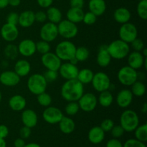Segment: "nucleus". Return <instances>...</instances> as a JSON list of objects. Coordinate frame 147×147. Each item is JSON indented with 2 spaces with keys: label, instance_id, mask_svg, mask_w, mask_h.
Listing matches in <instances>:
<instances>
[{
  "label": "nucleus",
  "instance_id": "nucleus-1",
  "mask_svg": "<svg viewBox=\"0 0 147 147\" xmlns=\"http://www.w3.org/2000/svg\"><path fill=\"white\" fill-rule=\"evenodd\" d=\"M83 93L84 85L77 79L66 80L60 89L61 96L67 102L78 101Z\"/></svg>",
  "mask_w": 147,
  "mask_h": 147
},
{
  "label": "nucleus",
  "instance_id": "nucleus-2",
  "mask_svg": "<svg viewBox=\"0 0 147 147\" xmlns=\"http://www.w3.org/2000/svg\"><path fill=\"white\" fill-rule=\"evenodd\" d=\"M107 50L111 58L122 60L128 56L130 53V46L123 40H116L107 45Z\"/></svg>",
  "mask_w": 147,
  "mask_h": 147
},
{
  "label": "nucleus",
  "instance_id": "nucleus-3",
  "mask_svg": "<svg viewBox=\"0 0 147 147\" xmlns=\"http://www.w3.org/2000/svg\"><path fill=\"white\" fill-rule=\"evenodd\" d=\"M120 125L124 131L133 132L139 125V117L133 110L127 109L121 113L120 117Z\"/></svg>",
  "mask_w": 147,
  "mask_h": 147
},
{
  "label": "nucleus",
  "instance_id": "nucleus-4",
  "mask_svg": "<svg viewBox=\"0 0 147 147\" xmlns=\"http://www.w3.org/2000/svg\"><path fill=\"white\" fill-rule=\"evenodd\" d=\"M76 46L70 40H63L57 45L55 54L62 61H70L75 57Z\"/></svg>",
  "mask_w": 147,
  "mask_h": 147
},
{
  "label": "nucleus",
  "instance_id": "nucleus-5",
  "mask_svg": "<svg viewBox=\"0 0 147 147\" xmlns=\"http://www.w3.org/2000/svg\"><path fill=\"white\" fill-rule=\"evenodd\" d=\"M47 83L43 75L34 73L29 77L27 86L30 93L37 96L40 93L45 92Z\"/></svg>",
  "mask_w": 147,
  "mask_h": 147
},
{
  "label": "nucleus",
  "instance_id": "nucleus-6",
  "mask_svg": "<svg viewBox=\"0 0 147 147\" xmlns=\"http://www.w3.org/2000/svg\"><path fill=\"white\" fill-rule=\"evenodd\" d=\"M117 78L121 84L125 86H131L138 80V73L130 66H123L118 72Z\"/></svg>",
  "mask_w": 147,
  "mask_h": 147
},
{
  "label": "nucleus",
  "instance_id": "nucleus-7",
  "mask_svg": "<svg viewBox=\"0 0 147 147\" xmlns=\"http://www.w3.org/2000/svg\"><path fill=\"white\" fill-rule=\"evenodd\" d=\"M57 25L59 35L67 40L74 38L78 33V28L76 24L69 21L67 19L61 20Z\"/></svg>",
  "mask_w": 147,
  "mask_h": 147
},
{
  "label": "nucleus",
  "instance_id": "nucleus-8",
  "mask_svg": "<svg viewBox=\"0 0 147 147\" xmlns=\"http://www.w3.org/2000/svg\"><path fill=\"white\" fill-rule=\"evenodd\" d=\"M91 83L93 88L98 93L110 90L111 85L109 76L103 72L94 73Z\"/></svg>",
  "mask_w": 147,
  "mask_h": 147
},
{
  "label": "nucleus",
  "instance_id": "nucleus-9",
  "mask_svg": "<svg viewBox=\"0 0 147 147\" xmlns=\"http://www.w3.org/2000/svg\"><path fill=\"white\" fill-rule=\"evenodd\" d=\"M119 35L120 40L129 44L138 37V30L136 25L129 22L121 24L119 30Z\"/></svg>",
  "mask_w": 147,
  "mask_h": 147
},
{
  "label": "nucleus",
  "instance_id": "nucleus-10",
  "mask_svg": "<svg viewBox=\"0 0 147 147\" xmlns=\"http://www.w3.org/2000/svg\"><path fill=\"white\" fill-rule=\"evenodd\" d=\"M77 102L80 109L85 112L93 111L98 105L97 98L92 93H83Z\"/></svg>",
  "mask_w": 147,
  "mask_h": 147
},
{
  "label": "nucleus",
  "instance_id": "nucleus-11",
  "mask_svg": "<svg viewBox=\"0 0 147 147\" xmlns=\"http://www.w3.org/2000/svg\"><path fill=\"white\" fill-rule=\"evenodd\" d=\"M57 25L52 22H47L42 25L40 31V36L42 40L51 42L58 36Z\"/></svg>",
  "mask_w": 147,
  "mask_h": 147
},
{
  "label": "nucleus",
  "instance_id": "nucleus-12",
  "mask_svg": "<svg viewBox=\"0 0 147 147\" xmlns=\"http://www.w3.org/2000/svg\"><path fill=\"white\" fill-rule=\"evenodd\" d=\"M41 63L47 70L58 71L62 64V60L56 55L55 53L49 52L42 55Z\"/></svg>",
  "mask_w": 147,
  "mask_h": 147
},
{
  "label": "nucleus",
  "instance_id": "nucleus-13",
  "mask_svg": "<svg viewBox=\"0 0 147 147\" xmlns=\"http://www.w3.org/2000/svg\"><path fill=\"white\" fill-rule=\"evenodd\" d=\"M63 117V113L61 110L55 106H48L42 113L43 119L50 124L58 123Z\"/></svg>",
  "mask_w": 147,
  "mask_h": 147
},
{
  "label": "nucleus",
  "instance_id": "nucleus-14",
  "mask_svg": "<svg viewBox=\"0 0 147 147\" xmlns=\"http://www.w3.org/2000/svg\"><path fill=\"white\" fill-rule=\"evenodd\" d=\"M78 71L77 65L73 64L70 62H66L61 64L58 70V74H60V76L65 80H73L77 78Z\"/></svg>",
  "mask_w": 147,
  "mask_h": 147
},
{
  "label": "nucleus",
  "instance_id": "nucleus-15",
  "mask_svg": "<svg viewBox=\"0 0 147 147\" xmlns=\"http://www.w3.org/2000/svg\"><path fill=\"white\" fill-rule=\"evenodd\" d=\"M1 37L5 41L11 42L15 41L19 36V30L17 25L5 23L3 24L0 30Z\"/></svg>",
  "mask_w": 147,
  "mask_h": 147
},
{
  "label": "nucleus",
  "instance_id": "nucleus-16",
  "mask_svg": "<svg viewBox=\"0 0 147 147\" xmlns=\"http://www.w3.org/2000/svg\"><path fill=\"white\" fill-rule=\"evenodd\" d=\"M18 53L24 57H31L36 53V42L30 39H24L17 46Z\"/></svg>",
  "mask_w": 147,
  "mask_h": 147
},
{
  "label": "nucleus",
  "instance_id": "nucleus-17",
  "mask_svg": "<svg viewBox=\"0 0 147 147\" xmlns=\"http://www.w3.org/2000/svg\"><path fill=\"white\" fill-rule=\"evenodd\" d=\"M20 78L14 70H6L0 74V83L7 87H14L18 85Z\"/></svg>",
  "mask_w": 147,
  "mask_h": 147
},
{
  "label": "nucleus",
  "instance_id": "nucleus-18",
  "mask_svg": "<svg viewBox=\"0 0 147 147\" xmlns=\"http://www.w3.org/2000/svg\"><path fill=\"white\" fill-rule=\"evenodd\" d=\"M134 96L129 89H122L118 93L116 101L118 106L121 109H126L131 104Z\"/></svg>",
  "mask_w": 147,
  "mask_h": 147
},
{
  "label": "nucleus",
  "instance_id": "nucleus-19",
  "mask_svg": "<svg viewBox=\"0 0 147 147\" xmlns=\"http://www.w3.org/2000/svg\"><path fill=\"white\" fill-rule=\"evenodd\" d=\"M21 119L24 126L29 128H34L38 122L37 114L32 109H24L22 113Z\"/></svg>",
  "mask_w": 147,
  "mask_h": 147
},
{
  "label": "nucleus",
  "instance_id": "nucleus-20",
  "mask_svg": "<svg viewBox=\"0 0 147 147\" xmlns=\"http://www.w3.org/2000/svg\"><path fill=\"white\" fill-rule=\"evenodd\" d=\"M128 65L137 70L143 67L144 62L146 57H144L141 52L133 51L128 55Z\"/></svg>",
  "mask_w": 147,
  "mask_h": 147
},
{
  "label": "nucleus",
  "instance_id": "nucleus-21",
  "mask_svg": "<svg viewBox=\"0 0 147 147\" xmlns=\"http://www.w3.org/2000/svg\"><path fill=\"white\" fill-rule=\"evenodd\" d=\"M111 59V57L107 50V45H103L100 46L99 47L97 57H96V61H97L98 65L101 67H108L110 65Z\"/></svg>",
  "mask_w": 147,
  "mask_h": 147
},
{
  "label": "nucleus",
  "instance_id": "nucleus-22",
  "mask_svg": "<svg viewBox=\"0 0 147 147\" xmlns=\"http://www.w3.org/2000/svg\"><path fill=\"white\" fill-rule=\"evenodd\" d=\"M9 106L12 111H21L25 109L27 106V100L21 95H14L9 100Z\"/></svg>",
  "mask_w": 147,
  "mask_h": 147
},
{
  "label": "nucleus",
  "instance_id": "nucleus-23",
  "mask_svg": "<svg viewBox=\"0 0 147 147\" xmlns=\"http://www.w3.org/2000/svg\"><path fill=\"white\" fill-rule=\"evenodd\" d=\"M35 22L34 12L31 10H26L19 14L18 24L23 28H28Z\"/></svg>",
  "mask_w": 147,
  "mask_h": 147
},
{
  "label": "nucleus",
  "instance_id": "nucleus-24",
  "mask_svg": "<svg viewBox=\"0 0 147 147\" xmlns=\"http://www.w3.org/2000/svg\"><path fill=\"white\" fill-rule=\"evenodd\" d=\"M88 139L90 143L93 144H98L104 140L105 132L100 126H94L88 131Z\"/></svg>",
  "mask_w": 147,
  "mask_h": 147
},
{
  "label": "nucleus",
  "instance_id": "nucleus-25",
  "mask_svg": "<svg viewBox=\"0 0 147 147\" xmlns=\"http://www.w3.org/2000/svg\"><path fill=\"white\" fill-rule=\"evenodd\" d=\"M89 11L97 17L101 16L106 10V3L105 0H90L88 2Z\"/></svg>",
  "mask_w": 147,
  "mask_h": 147
},
{
  "label": "nucleus",
  "instance_id": "nucleus-26",
  "mask_svg": "<svg viewBox=\"0 0 147 147\" xmlns=\"http://www.w3.org/2000/svg\"><path fill=\"white\" fill-rule=\"evenodd\" d=\"M131 14L127 8L119 7L115 10L113 13V18L117 23L121 24H125L130 21Z\"/></svg>",
  "mask_w": 147,
  "mask_h": 147
},
{
  "label": "nucleus",
  "instance_id": "nucleus-27",
  "mask_svg": "<svg viewBox=\"0 0 147 147\" xmlns=\"http://www.w3.org/2000/svg\"><path fill=\"white\" fill-rule=\"evenodd\" d=\"M14 69V71L20 78L25 77L31 71V65L27 60L21 59L16 62Z\"/></svg>",
  "mask_w": 147,
  "mask_h": 147
},
{
  "label": "nucleus",
  "instance_id": "nucleus-28",
  "mask_svg": "<svg viewBox=\"0 0 147 147\" xmlns=\"http://www.w3.org/2000/svg\"><path fill=\"white\" fill-rule=\"evenodd\" d=\"M58 125L60 131L65 134H70L73 133L76 129V123L71 118L67 117V116H63V117L58 123Z\"/></svg>",
  "mask_w": 147,
  "mask_h": 147
},
{
  "label": "nucleus",
  "instance_id": "nucleus-29",
  "mask_svg": "<svg viewBox=\"0 0 147 147\" xmlns=\"http://www.w3.org/2000/svg\"><path fill=\"white\" fill-rule=\"evenodd\" d=\"M84 14L83 9L70 7L66 13V17L67 20L77 24L83 22Z\"/></svg>",
  "mask_w": 147,
  "mask_h": 147
},
{
  "label": "nucleus",
  "instance_id": "nucleus-30",
  "mask_svg": "<svg viewBox=\"0 0 147 147\" xmlns=\"http://www.w3.org/2000/svg\"><path fill=\"white\" fill-rule=\"evenodd\" d=\"M46 14H47V19L49 20V22L56 24H58L63 18V14L60 9L55 7H52V6L47 8Z\"/></svg>",
  "mask_w": 147,
  "mask_h": 147
},
{
  "label": "nucleus",
  "instance_id": "nucleus-31",
  "mask_svg": "<svg viewBox=\"0 0 147 147\" xmlns=\"http://www.w3.org/2000/svg\"><path fill=\"white\" fill-rule=\"evenodd\" d=\"M97 99L98 103H99L102 107L104 108L109 107L113 101V95L109 90L100 92Z\"/></svg>",
  "mask_w": 147,
  "mask_h": 147
},
{
  "label": "nucleus",
  "instance_id": "nucleus-32",
  "mask_svg": "<svg viewBox=\"0 0 147 147\" xmlns=\"http://www.w3.org/2000/svg\"><path fill=\"white\" fill-rule=\"evenodd\" d=\"M93 76H94V73L91 70L88 68H84L79 70L76 79L83 85L88 84L91 83Z\"/></svg>",
  "mask_w": 147,
  "mask_h": 147
},
{
  "label": "nucleus",
  "instance_id": "nucleus-33",
  "mask_svg": "<svg viewBox=\"0 0 147 147\" xmlns=\"http://www.w3.org/2000/svg\"><path fill=\"white\" fill-rule=\"evenodd\" d=\"M131 86V91L133 96H136V97H142V96H143L146 93V86L142 81H138V80H136Z\"/></svg>",
  "mask_w": 147,
  "mask_h": 147
},
{
  "label": "nucleus",
  "instance_id": "nucleus-34",
  "mask_svg": "<svg viewBox=\"0 0 147 147\" xmlns=\"http://www.w3.org/2000/svg\"><path fill=\"white\" fill-rule=\"evenodd\" d=\"M134 135L136 139L140 141V142H145L147 141V124L139 125L134 130Z\"/></svg>",
  "mask_w": 147,
  "mask_h": 147
},
{
  "label": "nucleus",
  "instance_id": "nucleus-35",
  "mask_svg": "<svg viewBox=\"0 0 147 147\" xmlns=\"http://www.w3.org/2000/svg\"><path fill=\"white\" fill-rule=\"evenodd\" d=\"M90 56V52L89 50L86 47H76V53H75V57L77 59L78 62H84Z\"/></svg>",
  "mask_w": 147,
  "mask_h": 147
},
{
  "label": "nucleus",
  "instance_id": "nucleus-36",
  "mask_svg": "<svg viewBox=\"0 0 147 147\" xmlns=\"http://www.w3.org/2000/svg\"><path fill=\"white\" fill-rule=\"evenodd\" d=\"M37 100L40 106L43 107H48L51 105L53 99L51 96L46 92L40 93L37 96Z\"/></svg>",
  "mask_w": 147,
  "mask_h": 147
},
{
  "label": "nucleus",
  "instance_id": "nucleus-37",
  "mask_svg": "<svg viewBox=\"0 0 147 147\" xmlns=\"http://www.w3.org/2000/svg\"><path fill=\"white\" fill-rule=\"evenodd\" d=\"M137 11L138 16L142 20H146L147 19V0H141L139 1L137 4Z\"/></svg>",
  "mask_w": 147,
  "mask_h": 147
},
{
  "label": "nucleus",
  "instance_id": "nucleus-38",
  "mask_svg": "<svg viewBox=\"0 0 147 147\" xmlns=\"http://www.w3.org/2000/svg\"><path fill=\"white\" fill-rule=\"evenodd\" d=\"M80 108H79L78 103L77 101L69 102L65 108V111L68 116H73L78 113Z\"/></svg>",
  "mask_w": 147,
  "mask_h": 147
},
{
  "label": "nucleus",
  "instance_id": "nucleus-39",
  "mask_svg": "<svg viewBox=\"0 0 147 147\" xmlns=\"http://www.w3.org/2000/svg\"><path fill=\"white\" fill-rule=\"evenodd\" d=\"M50 42H48L44 41V40H40L36 43V51L40 53V54L44 55L45 53L50 52Z\"/></svg>",
  "mask_w": 147,
  "mask_h": 147
},
{
  "label": "nucleus",
  "instance_id": "nucleus-40",
  "mask_svg": "<svg viewBox=\"0 0 147 147\" xmlns=\"http://www.w3.org/2000/svg\"><path fill=\"white\" fill-rule=\"evenodd\" d=\"M18 50L17 46L14 45H8L4 50V54L8 58L11 60H14L17 57L18 55Z\"/></svg>",
  "mask_w": 147,
  "mask_h": 147
},
{
  "label": "nucleus",
  "instance_id": "nucleus-41",
  "mask_svg": "<svg viewBox=\"0 0 147 147\" xmlns=\"http://www.w3.org/2000/svg\"><path fill=\"white\" fill-rule=\"evenodd\" d=\"M96 21H97V16L95 15L91 11H89L84 14L83 22H84V24H86V25H92L95 24Z\"/></svg>",
  "mask_w": 147,
  "mask_h": 147
},
{
  "label": "nucleus",
  "instance_id": "nucleus-42",
  "mask_svg": "<svg viewBox=\"0 0 147 147\" xmlns=\"http://www.w3.org/2000/svg\"><path fill=\"white\" fill-rule=\"evenodd\" d=\"M43 76L47 83H52V82L55 81L58 78V71L47 70L43 74Z\"/></svg>",
  "mask_w": 147,
  "mask_h": 147
},
{
  "label": "nucleus",
  "instance_id": "nucleus-43",
  "mask_svg": "<svg viewBox=\"0 0 147 147\" xmlns=\"http://www.w3.org/2000/svg\"><path fill=\"white\" fill-rule=\"evenodd\" d=\"M131 45L133 50L136 52H142V50L144 48V43L143 40L138 37H136L131 42Z\"/></svg>",
  "mask_w": 147,
  "mask_h": 147
},
{
  "label": "nucleus",
  "instance_id": "nucleus-44",
  "mask_svg": "<svg viewBox=\"0 0 147 147\" xmlns=\"http://www.w3.org/2000/svg\"><path fill=\"white\" fill-rule=\"evenodd\" d=\"M123 147H146L144 142H140L136 139H128L124 144H123Z\"/></svg>",
  "mask_w": 147,
  "mask_h": 147
},
{
  "label": "nucleus",
  "instance_id": "nucleus-45",
  "mask_svg": "<svg viewBox=\"0 0 147 147\" xmlns=\"http://www.w3.org/2000/svg\"><path fill=\"white\" fill-rule=\"evenodd\" d=\"M113 126H114V122L113 120H111V119H106L101 122L100 127L106 133V132L111 131Z\"/></svg>",
  "mask_w": 147,
  "mask_h": 147
},
{
  "label": "nucleus",
  "instance_id": "nucleus-46",
  "mask_svg": "<svg viewBox=\"0 0 147 147\" xmlns=\"http://www.w3.org/2000/svg\"><path fill=\"white\" fill-rule=\"evenodd\" d=\"M124 130H123V129L121 125H118V126H115L114 125L111 130V136L115 139H119V138L121 137L123 134H124Z\"/></svg>",
  "mask_w": 147,
  "mask_h": 147
},
{
  "label": "nucleus",
  "instance_id": "nucleus-47",
  "mask_svg": "<svg viewBox=\"0 0 147 147\" xmlns=\"http://www.w3.org/2000/svg\"><path fill=\"white\" fill-rule=\"evenodd\" d=\"M19 22V14L17 12H11L7 15V22L9 24L17 25Z\"/></svg>",
  "mask_w": 147,
  "mask_h": 147
},
{
  "label": "nucleus",
  "instance_id": "nucleus-48",
  "mask_svg": "<svg viewBox=\"0 0 147 147\" xmlns=\"http://www.w3.org/2000/svg\"><path fill=\"white\" fill-rule=\"evenodd\" d=\"M34 19H35V22L40 23H44L47 20L46 12L43 11H37L36 13H34Z\"/></svg>",
  "mask_w": 147,
  "mask_h": 147
},
{
  "label": "nucleus",
  "instance_id": "nucleus-49",
  "mask_svg": "<svg viewBox=\"0 0 147 147\" xmlns=\"http://www.w3.org/2000/svg\"><path fill=\"white\" fill-rule=\"evenodd\" d=\"M32 134L31 128H29L27 126H24L22 128H21L20 130V138L23 139H28Z\"/></svg>",
  "mask_w": 147,
  "mask_h": 147
},
{
  "label": "nucleus",
  "instance_id": "nucleus-50",
  "mask_svg": "<svg viewBox=\"0 0 147 147\" xmlns=\"http://www.w3.org/2000/svg\"><path fill=\"white\" fill-rule=\"evenodd\" d=\"M106 147H123V144L118 139L113 138L108 141Z\"/></svg>",
  "mask_w": 147,
  "mask_h": 147
},
{
  "label": "nucleus",
  "instance_id": "nucleus-51",
  "mask_svg": "<svg viewBox=\"0 0 147 147\" xmlns=\"http://www.w3.org/2000/svg\"><path fill=\"white\" fill-rule=\"evenodd\" d=\"M84 0H70V7H75V8L83 9L84 6Z\"/></svg>",
  "mask_w": 147,
  "mask_h": 147
},
{
  "label": "nucleus",
  "instance_id": "nucleus-52",
  "mask_svg": "<svg viewBox=\"0 0 147 147\" xmlns=\"http://www.w3.org/2000/svg\"><path fill=\"white\" fill-rule=\"evenodd\" d=\"M54 0H37L38 5L42 8L47 9L51 7Z\"/></svg>",
  "mask_w": 147,
  "mask_h": 147
},
{
  "label": "nucleus",
  "instance_id": "nucleus-53",
  "mask_svg": "<svg viewBox=\"0 0 147 147\" xmlns=\"http://www.w3.org/2000/svg\"><path fill=\"white\" fill-rule=\"evenodd\" d=\"M9 129L6 125H0V138L5 139L9 135Z\"/></svg>",
  "mask_w": 147,
  "mask_h": 147
},
{
  "label": "nucleus",
  "instance_id": "nucleus-54",
  "mask_svg": "<svg viewBox=\"0 0 147 147\" xmlns=\"http://www.w3.org/2000/svg\"><path fill=\"white\" fill-rule=\"evenodd\" d=\"M25 144V141H24V139H22V138H18L14 142V147H24Z\"/></svg>",
  "mask_w": 147,
  "mask_h": 147
},
{
  "label": "nucleus",
  "instance_id": "nucleus-55",
  "mask_svg": "<svg viewBox=\"0 0 147 147\" xmlns=\"http://www.w3.org/2000/svg\"><path fill=\"white\" fill-rule=\"evenodd\" d=\"M21 0H9V5L13 7H17L20 5Z\"/></svg>",
  "mask_w": 147,
  "mask_h": 147
},
{
  "label": "nucleus",
  "instance_id": "nucleus-56",
  "mask_svg": "<svg viewBox=\"0 0 147 147\" xmlns=\"http://www.w3.org/2000/svg\"><path fill=\"white\" fill-rule=\"evenodd\" d=\"M9 5V0H0V9H4Z\"/></svg>",
  "mask_w": 147,
  "mask_h": 147
},
{
  "label": "nucleus",
  "instance_id": "nucleus-57",
  "mask_svg": "<svg viewBox=\"0 0 147 147\" xmlns=\"http://www.w3.org/2000/svg\"><path fill=\"white\" fill-rule=\"evenodd\" d=\"M24 147H41L38 144H36V143H29L25 144Z\"/></svg>",
  "mask_w": 147,
  "mask_h": 147
},
{
  "label": "nucleus",
  "instance_id": "nucleus-58",
  "mask_svg": "<svg viewBox=\"0 0 147 147\" xmlns=\"http://www.w3.org/2000/svg\"><path fill=\"white\" fill-rule=\"evenodd\" d=\"M141 111H142V113H144V114H145V113H146V112H147V104H146V102H145V103L143 104V106H142Z\"/></svg>",
  "mask_w": 147,
  "mask_h": 147
},
{
  "label": "nucleus",
  "instance_id": "nucleus-59",
  "mask_svg": "<svg viewBox=\"0 0 147 147\" xmlns=\"http://www.w3.org/2000/svg\"><path fill=\"white\" fill-rule=\"evenodd\" d=\"M0 147H7V143H6L4 139L0 138Z\"/></svg>",
  "mask_w": 147,
  "mask_h": 147
},
{
  "label": "nucleus",
  "instance_id": "nucleus-60",
  "mask_svg": "<svg viewBox=\"0 0 147 147\" xmlns=\"http://www.w3.org/2000/svg\"><path fill=\"white\" fill-rule=\"evenodd\" d=\"M141 53H142V54L143 55L144 57H147V49L146 48H145L144 47V48L142 50V52H141Z\"/></svg>",
  "mask_w": 147,
  "mask_h": 147
},
{
  "label": "nucleus",
  "instance_id": "nucleus-61",
  "mask_svg": "<svg viewBox=\"0 0 147 147\" xmlns=\"http://www.w3.org/2000/svg\"><path fill=\"white\" fill-rule=\"evenodd\" d=\"M1 98H2V95H1V91H0V102L1 101Z\"/></svg>",
  "mask_w": 147,
  "mask_h": 147
},
{
  "label": "nucleus",
  "instance_id": "nucleus-62",
  "mask_svg": "<svg viewBox=\"0 0 147 147\" xmlns=\"http://www.w3.org/2000/svg\"><path fill=\"white\" fill-rule=\"evenodd\" d=\"M56 1H63V0H56Z\"/></svg>",
  "mask_w": 147,
  "mask_h": 147
},
{
  "label": "nucleus",
  "instance_id": "nucleus-63",
  "mask_svg": "<svg viewBox=\"0 0 147 147\" xmlns=\"http://www.w3.org/2000/svg\"><path fill=\"white\" fill-rule=\"evenodd\" d=\"M137 1H141V0H137Z\"/></svg>",
  "mask_w": 147,
  "mask_h": 147
}]
</instances>
